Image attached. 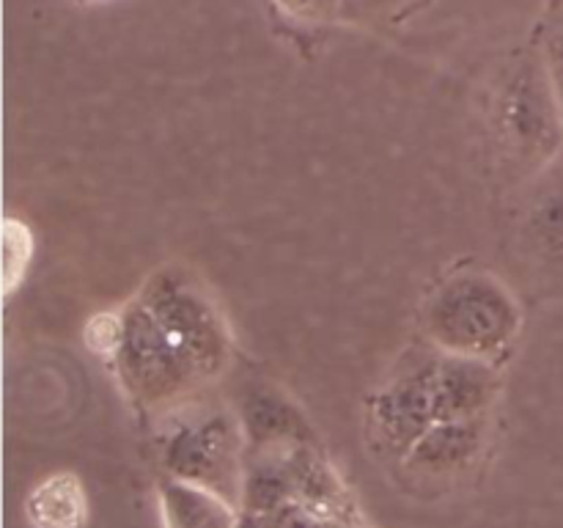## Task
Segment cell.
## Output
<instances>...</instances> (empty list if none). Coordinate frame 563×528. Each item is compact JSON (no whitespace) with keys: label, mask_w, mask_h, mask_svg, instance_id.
I'll use <instances>...</instances> for the list:
<instances>
[{"label":"cell","mask_w":563,"mask_h":528,"mask_svg":"<svg viewBox=\"0 0 563 528\" xmlns=\"http://www.w3.org/2000/svg\"><path fill=\"white\" fill-rule=\"evenodd\" d=\"M110 361L137 405L168 407L223 372L229 330L196 280L159 270L121 308V341Z\"/></svg>","instance_id":"obj_1"},{"label":"cell","mask_w":563,"mask_h":528,"mask_svg":"<svg viewBox=\"0 0 563 528\" xmlns=\"http://www.w3.org/2000/svg\"><path fill=\"white\" fill-rule=\"evenodd\" d=\"M421 322L438 350L498 366L520 336L522 311L509 286L493 273L460 270L427 297Z\"/></svg>","instance_id":"obj_2"},{"label":"cell","mask_w":563,"mask_h":528,"mask_svg":"<svg viewBox=\"0 0 563 528\" xmlns=\"http://www.w3.org/2000/svg\"><path fill=\"white\" fill-rule=\"evenodd\" d=\"M489 121L511 160L533 168L553 163L563 143V108L544 55H528L506 69Z\"/></svg>","instance_id":"obj_3"},{"label":"cell","mask_w":563,"mask_h":528,"mask_svg":"<svg viewBox=\"0 0 563 528\" xmlns=\"http://www.w3.org/2000/svg\"><path fill=\"white\" fill-rule=\"evenodd\" d=\"M245 460V429L229 410H209L185 418L176 424L163 446V465L168 476L201 484L234 506H242Z\"/></svg>","instance_id":"obj_4"},{"label":"cell","mask_w":563,"mask_h":528,"mask_svg":"<svg viewBox=\"0 0 563 528\" xmlns=\"http://www.w3.org/2000/svg\"><path fill=\"white\" fill-rule=\"evenodd\" d=\"M432 350H412L366 405L368 440L379 454L405 460L407 451L438 424L432 388Z\"/></svg>","instance_id":"obj_5"},{"label":"cell","mask_w":563,"mask_h":528,"mask_svg":"<svg viewBox=\"0 0 563 528\" xmlns=\"http://www.w3.org/2000/svg\"><path fill=\"white\" fill-rule=\"evenodd\" d=\"M487 446V418L434 424L405 454L401 465L412 479L440 482L471 471Z\"/></svg>","instance_id":"obj_6"},{"label":"cell","mask_w":563,"mask_h":528,"mask_svg":"<svg viewBox=\"0 0 563 528\" xmlns=\"http://www.w3.org/2000/svg\"><path fill=\"white\" fill-rule=\"evenodd\" d=\"M247 451L286 449L297 443H313L311 424L297 413L291 402L269 391H253L242 410Z\"/></svg>","instance_id":"obj_7"},{"label":"cell","mask_w":563,"mask_h":528,"mask_svg":"<svg viewBox=\"0 0 563 528\" xmlns=\"http://www.w3.org/2000/svg\"><path fill=\"white\" fill-rule=\"evenodd\" d=\"M236 509L240 506L201 484L181 482L176 476L159 482L163 528H240L242 515Z\"/></svg>","instance_id":"obj_8"},{"label":"cell","mask_w":563,"mask_h":528,"mask_svg":"<svg viewBox=\"0 0 563 528\" xmlns=\"http://www.w3.org/2000/svg\"><path fill=\"white\" fill-rule=\"evenodd\" d=\"M25 520L31 528H86L88 495L80 479L58 471L33 484L25 498Z\"/></svg>","instance_id":"obj_9"},{"label":"cell","mask_w":563,"mask_h":528,"mask_svg":"<svg viewBox=\"0 0 563 528\" xmlns=\"http://www.w3.org/2000/svg\"><path fill=\"white\" fill-rule=\"evenodd\" d=\"M528 242L544 264L563 270V168L553 170L548 185L528 209Z\"/></svg>","instance_id":"obj_10"},{"label":"cell","mask_w":563,"mask_h":528,"mask_svg":"<svg viewBox=\"0 0 563 528\" xmlns=\"http://www.w3.org/2000/svg\"><path fill=\"white\" fill-rule=\"evenodd\" d=\"M3 295H14L33 258V234L22 220H3Z\"/></svg>","instance_id":"obj_11"},{"label":"cell","mask_w":563,"mask_h":528,"mask_svg":"<svg viewBox=\"0 0 563 528\" xmlns=\"http://www.w3.org/2000/svg\"><path fill=\"white\" fill-rule=\"evenodd\" d=\"M427 0H341L339 20L355 25H374V22H396L412 14Z\"/></svg>","instance_id":"obj_12"},{"label":"cell","mask_w":563,"mask_h":528,"mask_svg":"<svg viewBox=\"0 0 563 528\" xmlns=\"http://www.w3.org/2000/svg\"><path fill=\"white\" fill-rule=\"evenodd\" d=\"M121 341V311H99L86 324V344L97 355L113 358Z\"/></svg>","instance_id":"obj_13"},{"label":"cell","mask_w":563,"mask_h":528,"mask_svg":"<svg viewBox=\"0 0 563 528\" xmlns=\"http://www.w3.org/2000/svg\"><path fill=\"white\" fill-rule=\"evenodd\" d=\"M542 55H544V64H548L550 80H553L555 94H559V102L563 108V11L561 14H555L553 25H550Z\"/></svg>","instance_id":"obj_14"},{"label":"cell","mask_w":563,"mask_h":528,"mask_svg":"<svg viewBox=\"0 0 563 528\" xmlns=\"http://www.w3.org/2000/svg\"><path fill=\"white\" fill-rule=\"evenodd\" d=\"M289 16L302 22H324L335 20L341 9V0H275Z\"/></svg>","instance_id":"obj_15"},{"label":"cell","mask_w":563,"mask_h":528,"mask_svg":"<svg viewBox=\"0 0 563 528\" xmlns=\"http://www.w3.org/2000/svg\"><path fill=\"white\" fill-rule=\"evenodd\" d=\"M75 3H80V6H108V3H115V0H75Z\"/></svg>","instance_id":"obj_16"},{"label":"cell","mask_w":563,"mask_h":528,"mask_svg":"<svg viewBox=\"0 0 563 528\" xmlns=\"http://www.w3.org/2000/svg\"><path fill=\"white\" fill-rule=\"evenodd\" d=\"M550 11H553V16L561 14V11H563V0H553V3H550Z\"/></svg>","instance_id":"obj_17"}]
</instances>
